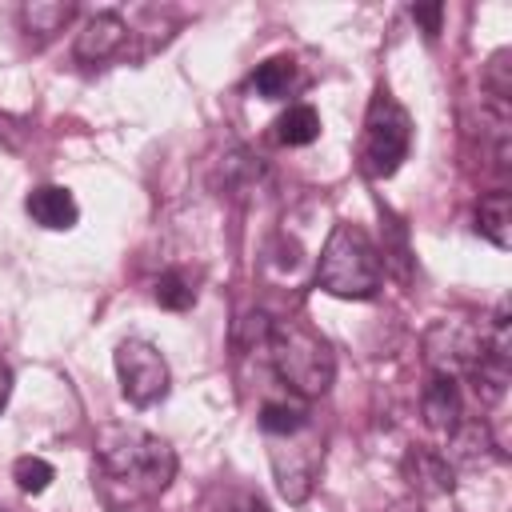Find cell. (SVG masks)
Wrapping results in <instances>:
<instances>
[{"instance_id":"cell-1","label":"cell","mask_w":512,"mask_h":512,"mask_svg":"<svg viewBox=\"0 0 512 512\" xmlns=\"http://www.w3.org/2000/svg\"><path fill=\"white\" fill-rule=\"evenodd\" d=\"M96 464L112 484H124L128 492H140V496L164 492L176 476V452L160 436L132 424H112L100 432Z\"/></svg>"},{"instance_id":"cell-2","label":"cell","mask_w":512,"mask_h":512,"mask_svg":"<svg viewBox=\"0 0 512 512\" xmlns=\"http://www.w3.org/2000/svg\"><path fill=\"white\" fill-rule=\"evenodd\" d=\"M268 356L284 388L300 400H316L336 380V356L328 340L304 320H268Z\"/></svg>"},{"instance_id":"cell-3","label":"cell","mask_w":512,"mask_h":512,"mask_svg":"<svg viewBox=\"0 0 512 512\" xmlns=\"http://www.w3.org/2000/svg\"><path fill=\"white\" fill-rule=\"evenodd\" d=\"M316 284L340 300H372L380 292V252L356 224H336L320 248Z\"/></svg>"},{"instance_id":"cell-4","label":"cell","mask_w":512,"mask_h":512,"mask_svg":"<svg viewBox=\"0 0 512 512\" xmlns=\"http://www.w3.org/2000/svg\"><path fill=\"white\" fill-rule=\"evenodd\" d=\"M408 148H412V120L392 100V92L380 88L368 104V116H364V140H360L364 172L376 180L392 176L408 160Z\"/></svg>"},{"instance_id":"cell-5","label":"cell","mask_w":512,"mask_h":512,"mask_svg":"<svg viewBox=\"0 0 512 512\" xmlns=\"http://www.w3.org/2000/svg\"><path fill=\"white\" fill-rule=\"evenodd\" d=\"M268 460H272V476H276L280 496L288 504H304L308 492H312V484H316L320 460H324L316 424H308V428H300L292 436H272Z\"/></svg>"},{"instance_id":"cell-6","label":"cell","mask_w":512,"mask_h":512,"mask_svg":"<svg viewBox=\"0 0 512 512\" xmlns=\"http://www.w3.org/2000/svg\"><path fill=\"white\" fill-rule=\"evenodd\" d=\"M116 376H120V392L128 404L136 408H152L168 396L172 388V372H168V360L160 356L156 344L132 336L116 348Z\"/></svg>"},{"instance_id":"cell-7","label":"cell","mask_w":512,"mask_h":512,"mask_svg":"<svg viewBox=\"0 0 512 512\" xmlns=\"http://www.w3.org/2000/svg\"><path fill=\"white\" fill-rule=\"evenodd\" d=\"M424 352H428V364L436 376H468L472 364L480 360L484 344H480V332L468 328L464 320H436L424 336Z\"/></svg>"},{"instance_id":"cell-8","label":"cell","mask_w":512,"mask_h":512,"mask_svg":"<svg viewBox=\"0 0 512 512\" xmlns=\"http://www.w3.org/2000/svg\"><path fill=\"white\" fill-rule=\"evenodd\" d=\"M420 412H424V424L436 436H452L464 424V400H460L456 380L452 376H432L420 392Z\"/></svg>"},{"instance_id":"cell-9","label":"cell","mask_w":512,"mask_h":512,"mask_svg":"<svg viewBox=\"0 0 512 512\" xmlns=\"http://www.w3.org/2000/svg\"><path fill=\"white\" fill-rule=\"evenodd\" d=\"M24 208H28L32 224H40V228H48V232H68V228L80 220L76 196H72L68 188H60V184H40V188H32L28 200H24Z\"/></svg>"},{"instance_id":"cell-10","label":"cell","mask_w":512,"mask_h":512,"mask_svg":"<svg viewBox=\"0 0 512 512\" xmlns=\"http://www.w3.org/2000/svg\"><path fill=\"white\" fill-rule=\"evenodd\" d=\"M404 476L420 496H444L456 488V472L440 448H412L404 456Z\"/></svg>"},{"instance_id":"cell-11","label":"cell","mask_w":512,"mask_h":512,"mask_svg":"<svg viewBox=\"0 0 512 512\" xmlns=\"http://www.w3.org/2000/svg\"><path fill=\"white\" fill-rule=\"evenodd\" d=\"M124 36H128V28H124V20L116 12H96L84 24V32L76 36V60H84V64L108 60L124 44Z\"/></svg>"},{"instance_id":"cell-12","label":"cell","mask_w":512,"mask_h":512,"mask_svg":"<svg viewBox=\"0 0 512 512\" xmlns=\"http://www.w3.org/2000/svg\"><path fill=\"white\" fill-rule=\"evenodd\" d=\"M476 228L500 252H508L512 248V196L508 192H488L480 200V208H476Z\"/></svg>"},{"instance_id":"cell-13","label":"cell","mask_w":512,"mask_h":512,"mask_svg":"<svg viewBox=\"0 0 512 512\" xmlns=\"http://www.w3.org/2000/svg\"><path fill=\"white\" fill-rule=\"evenodd\" d=\"M312 424V412H308V400L292 396V400H264L260 408V432L272 440V436H292L300 428Z\"/></svg>"},{"instance_id":"cell-14","label":"cell","mask_w":512,"mask_h":512,"mask_svg":"<svg viewBox=\"0 0 512 512\" xmlns=\"http://www.w3.org/2000/svg\"><path fill=\"white\" fill-rule=\"evenodd\" d=\"M292 80H296V64L288 56H272V60L256 64V72L248 76V88L264 100H280V96H288Z\"/></svg>"},{"instance_id":"cell-15","label":"cell","mask_w":512,"mask_h":512,"mask_svg":"<svg viewBox=\"0 0 512 512\" xmlns=\"http://www.w3.org/2000/svg\"><path fill=\"white\" fill-rule=\"evenodd\" d=\"M276 136L280 144H292V148H304L320 136V116L312 104H292L280 120H276Z\"/></svg>"},{"instance_id":"cell-16","label":"cell","mask_w":512,"mask_h":512,"mask_svg":"<svg viewBox=\"0 0 512 512\" xmlns=\"http://www.w3.org/2000/svg\"><path fill=\"white\" fill-rule=\"evenodd\" d=\"M72 4H60V0H28L24 8H20V16H24V28L28 32H36V36H52V32H60L68 20H72Z\"/></svg>"},{"instance_id":"cell-17","label":"cell","mask_w":512,"mask_h":512,"mask_svg":"<svg viewBox=\"0 0 512 512\" xmlns=\"http://www.w3.org/2000/svg\"><path fill=\"white\" fill-rule=\"evenodd\" d=\"M156 304L160 308H172V312H184V308H192L196 304V288H192V280L184 276V272H164L160 280H156Z\"/></svg>"},{"instance_id":"cell-18","label":"cell","mask_w":512,"mask_h":512,"mask_svg":"<svg viewBox=\"0 0 512 512\" xmlns=\"http://www.w3.org/2000/svg\"><path fill=\"white\" fill-rule=\"evenodd\" d=\"M52 464L44 460V456H20L16 464H12V480H16V488L24 492V496H40L48 484H52Z\"/></svg>"},{"instance_id":"cell-19","label":"cell","mask_w":512,"mask_h":512,"mask_svg":"<svg viewBox=\"0 0 512 512\" xmlns=\"http://www.w3.org/2000/svg\"><path fill=\"white\" fill-rule=\"evenodd\" d=\"M488 92L504 104L512 96V80H508V52H496L492 64H488Z\"/></svg>"},{"instance_id":"cell-20","label":"cell","mask_w":512,"mask_h":512,"mask_svg":"<svg viewBox=\"0 0 512 512\" xmlns=\"http://www.w3.org/2000/svg\"><path fill=\"white\" fill-rule=\"evenodd\" d=\"M208 512H268V504L252 492H224L220 504H212Z\"/></svg>"},{"instance_id":"cell-21","label":"cell","mask_w":512,"mask_h":512,"mask_svg":"<svg viewBox=\"0 0 512 512\" xmlns=\"http://www.w3.org/2000/svg\"><path fill=\"white\" fill-rule=\"evenodd\" d=\"M440 16H444V4H416V8H412V20H416V24H424V32H428V36H436V32H440Z\"/></svg>"},{"instance_id":"cell-22","label":"cell","mask_w":512,"mask_h":512,"mask_svg":"<svg viewBox=\"0 0 512 512\" xmlns=\"http://www.w3.org/2000/svg\"><path fill=\"white\" fill-rule=\"evenodd\" d=\"M8 396H12V372H8V364L0 360V412H4V404H8Z\"/></svg>"},{"instance_id":"cell-23","label":"cell","mask_w":512,"mask_h":512,"mask_svg":"<svg viewBox=\"0 0 512 512\" xmlns=\"http://www.w3.org/2000/svg\"><path fill=\"white\" fill-rule=\"evenodd\" d=\"M392 512H424L416 500H400V504H392Z\"/></svg>"}]
</instances>
